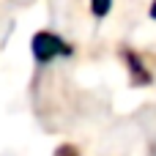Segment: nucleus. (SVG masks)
I'll return each mask as SVG.
<instances>
[{
	"instance_id": "nucleus-4",
	"label": "nucleus",
	"mask_w": 156,
	"mask_h": 156,
	"mask_svg": "<svg viewBox=\"0 0 156 156\" xmlns=\"http://www.w3.org/2000/svg\"><path fill=\"white\" fill-rule=\"evenodd\" d=\"M55 156H77V151H74L71 145H60V148H58V154H55Z\"/></svg>"
},
{
	"instance_id": "nucleus-3",
	"label": "nucleus",
	"mask_w": 156,
	"mask_h": 156,
	"mask_svg": "<svg viewBox=\"0 0 156 156\" xmlns=\"http://www.w3.org/2000/svg\"><path fill=\"white\" fill-rule=\"evenodd\" d=\"M110 8H112V0H90V11L101 19V16H107L110 14Z\"/></svg>"
},
{
	"instance_id": "nucleus-2",
	"label": "nucleus",
	"mask_w": 156,
	"mask_h": 156,
	"mask_svg": "<svg viewBox=\"0 0 156 156\" xmlns=\"http://www.w3.org/2000/svg\"><path fill=\"white\" fill-rule=\"evenodd\" d=\"M123 60L129 63L132 82H134V85H148V82H151V71L143 66V60H140V55H137V52H132V49H123Z\"/></svg>"
},
{
	"instance_id": "nucleus-5",
	"label": "nucleus",
	"mask_w": 156,
	"mask_h": 156,
	"mask_svg": "<svg viewBox=\"0 0 156 156\" xmlns=\"http://www.w3.org/2000/svg\"><path fill=\"white\" fill-rule=\"evenodd\" d=\"M148 14H151V19H156V0L151 3V11H148Z\"/></svg>"
},
{
	"instance_id": "nucleus-1",
	"label": "nucleus",
	"mask_w": 156,
	"mask_h": 156,
	"mask_svg": "<svg viewBox=\"0 0 156 156\" xmlns=\"http://www.w3.org/2000/svg\"><path fill=\"white\" fill-rule=\"evenodd\" d=\"M30 52L36 58V63H52L55 58H71V44H66L58 33L52 30H38L30 41Z\"/></svg>"
}]
</instances>
